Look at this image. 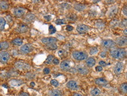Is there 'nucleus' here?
I'll return each mask as SVG.
<instances>
[{"mask_svg": "<svg viewBox=\"0 0 127 96\" xmlns=\"http://www.w3.org/2000/svg\"><path fill=\"white\" fill-rule=\"evenodd\" d=\"M93 2H96V3H97V2H99V1H93Z\"/></svg>", "mask_w": 127, "mask_h": 96, "instance_id": "52", "label": "nucleus"}, {"mask_svg": "<svg viewBox=\"0 0 127 96\" xmlns=\"http://www.w3.org/2000/svg\"><path fill=\"white\" fill-rule=\"evenodd\" d=\"M50 69H49V68H48V67L45 68V69H43V73H45V74H49V73H50Z\"/></svg>", "mask_w": 127, "mask_h": 96, "instance_id": "39", "label": "nucleus"}, {"mask_svg": "<svg viewBox=\"0 0 127 96\" xmlns=\"http://www.w3.org/2000/svg\"><path fill=\"white\" fill-rule=\"evenodd\" d=\"M26 13V9L24 8H16L14 10V14L15 17L17 18L22 17Z\"/></svg>", "mask_w": 127, "mask_h": 96, "instance_id": "6", "label": "nucleus"}, {"mask_svg": "<svg viewBox=\"0 0 127 96\" xmlns=\"http://www.w3.org/2000/svg\"><path fill=\"white\" fill-rule=\"evenodd\" d=\"M50 84H52V86H55V87H58L59 86V82L58 81L56 80L55 79H53V80H52L51 81H50Z\"/></svg>", "mask_w": 127, "mask_h": 96, "instance_id": "37", "label": "nucleus"}, {"mask_svg": "<svg viewBox=\"0 0 127 96\" xmlns=\"http://www.w3.org/2000/svg\"><path fill=\"white\" fill-rule=\"evenodd\" d=\"M58 55L60 57H61V58H64V57L66 56L67 52H66V51H65L64 50L61 49V50H59L58 51Z\"/></svg>", "mask_w": 127, "mask_h": 96, "instance_id": "32", "label": "nucleus"}, {"mask_svg": "<svg viewBox=\"0 0 127 96\" xmlns=\"http://www.w3.org/2000/svg\"><path fill=\"white\" fill-rule=\"evenodd\" d=\"M98 52V48H96V47H93V48H90V54L92 55L96 54Z\"/></svg>", "mask_w": 127, "mask_h": 96, "instance_id": "34", "label": "nucleus"}, {"mask_svg": "<svg viewBox=\"0 0 127 96\" xmlns=\"http://www.w3.org/2000/svg\"><path fill=\"white\" fill-rule=\"evenodd\" d=\"M100 56L101 57V58H105V57L107 56V53H105V52H102L100 53Z\"/></svg>", "mask_w": 127, "mask_h": 96, "instance_id": "40", "label": "nucleus"}, {"mask_svg": "<svg viewBox=\"0 0 127 96\" xmlns=\"http://www.w3.org/2000/svg\"><path fill=\"white\" fill-rule=\"evenodd\" d=\"M10 55L7 52L2 51L0 52V62L2 63H6L8 62Z\"/></svg>", "mask_w": 127, "mask_h": 96, "instance_id": "7", "label": "nucleus"}, {"mask_svg": "<svg viewBox=\"0 0 127 96\" xmlns=\"http://www.w3.org/2000/svg\"><path fill=\"white\" fill-rule=\"evenodd\" d=\"M6 25V21L4 18L0 17V31H2L4 29Z\"/></svg>", "mask_w": 127, "mask_h": 96, "instance_id": "27", "label": "nucleus"}, {"mask_svg": "<svg viewBox=\"0 0 127 96\" xmlns=\"http://www.w3.org/2000/svg\"><path fill=\"white\" fill-rule=\"evenodd\" d=\"M9 44L7 42H0V50H5L9 48Z\"/></svg>", "mask_w": 127, "mask_h": 96, "instance_id": "25", "label": "nucleus"}, {"mask_svg": "<svg viewBox=\"0 0 127 96\" xmlns=\"http://www.w3.org/2000/svg\"><path fill=\"white\" fill-rule=\"evenodd\" d=\"M35 85V83H33V82H32L31 83V86H32V87H33Z\"/></svg>", "mask_w": 127, "mask_h": 96, "instance_id": "50", "label": "nucleus"}, {"mask_svg": "<svg viewBox=\"0 0 127 96\" xmlns=\"http://www.w3.org/2000/svg\"><path fill=\"white\" fill-rule=\"evenodd\" d=\"M73 96H83L80 93H74L73 95Z\"/></svg>", "mask_w": 127, "mask_h": 96, "instance_id": "48", "label": "nucleus"}, {"mask_svg": "<svg viewBox=\"0 0 127 96\" xmlns=\"http://www.w3.org/2000/svg\"><path fill=\"white\" fill-rule=\"evenodd\" d=\"M90 93L92 96H98L101 94V91L97 88H94L91 90Z\"/></svg>", "mask_w": 127, "mask_h": 96, "instance_id": "26", "label": "nucleus"}, {"mask_svg": "<svg viewBox=\"0 0 127 96\" xmlns=\"http://www.w3.org/2000/svg\"><path fill=\"white\" fill-rule=\"evenodd\" d=\"M53 59H54V56L53 55H49L48 58H46V61L45 62V64H50L52 62H53Z\"/></svg>", "mask_w": 127, "mask_h": 96, "instance_id": "30", "label": "nucleus"}, {"mask_svg": "<svg viewBox=\"0 0 127 96\" xmlns=\"http://www.w3.org/2000/svg\"><path fill=\"white\" fill-rule=\"evenodd\" d=\"M120 90L124 94H126L127 92V84L126 83L122 84L120 86Z\"/></svg>", "mask_w": 127, "mask_h": 96, "instance_id": "29", "label": "nucleus"}, {"mask_svg": "<svg viewBox=\"0 0 127 96\" xmlns=\"http://www.w3.org/2000/svg\"><path fill=\"white\" fill-rule=\"evenodd\" d=\"M23 83H24V82L23 80H22L12 79L9 81V84H10L11 86H13V87H17V86H19Z\"/></svg>", "mask_w": 127, "mask_h": 96, "instance_id": "15", "label": "nucleus"}, {"mask_svg": "<svg viewBox=\"0 0 127 96\" xmlns=\"http://www.w3.org/2000/svg\"><path fill=\"white\" fill-rule=\"evenodd\" d=\"M46 48L47 49L49 50H55L58 48V46L55 43H52V44H49V45H46Z\"/></svg>", "mask_w": 127, "mask_h": 96, "instance_id": "31", "label": "nucleus"}, {"mask_svg": "<svg viewBox=\"0 0 127 96\" xmlns=\"http://www.w3.org/2000/svg\"><path fill=\"white\" fill-rule=\"evenodd\" d=\"M41 41L43 43L49 45V44L55 43L58 41V39L56 38H53V37H50V38H43L41 39Z\"/></svg>", "mask_w": 127, "mask_h": 96, "instance_id": "14", "label": "nucleus"}, {"mask_svg": "<svg viewBox=\"0 0 127 96\" xmlns=\"http://www.w3.org/2000/svg\"><path fill=\"white\" fill-rule=\"evenodd\" d=\"M123 14L125 15V16H127V6H125V7H124V8L123 9Z\"/></svg>", "mask_w": 127, "mask_h": 96, "instance_id": "45", "label": "nucleus"}, {"mask_svg": "<svg viewBox=\"0 0 127 96\" xmlns=\"http://www.w3.org/2000/svg\"><path fill=\"white\" fill-rule=\"evenodd\" d=\"M33 50V46L31 44H25L21 47L20 52L22 54H28Z\"/></svg>", "mask_w": 127, "mask_h": 96, "instance_id": "5", "label": "nucleus"}, {"mask_svg": "<svg viewBox=\"0 0 127 96\" xmlns=\"http://www.w3.org/2000/svg\"><path fill=\"white\" fill-rule=\"evenodd\" d=\"M124 33H125V35H127V29H125V31H124Z\"/></svg>", "mask_w": 127, "mask_h": 96, "instance_id": "51", "label": "nucleus"}, {"mask_svg": "<svg viewBox=\"0 0 127 96\" xmlns=\"http://www.w3.org/2000/svg\"><path fill=\"white\" fill-rule=\"evenodd\" d=\"M55 23L57 25H62V24H65L66 23V21L65 19H58L55 21Z\"/></svg>", "mask_w": 127, "mask_h": 96, "instance_id": "33", "label": "nucleus"}, {"mask_svg": "<svg viewBox=\"0 0 127 96\" xmlns=\"http://www.w3.org/2000/svg\"><path fill=\"white\" fill-rule=\"evenodd\" d=\"M48 96H63V93L61 90L55 89L49 92Z\"/></svg>", "mask_w": 127, "mask_h": 96, "instance_id": "16", "label": "nucleus"}, {"mask_svg": "<svg viewBox=\"0 0 127 96\" xmlns=\"http://www.w3.org/2000/svg\"><path fill=\"white\" fill-rule=\"evenodd\" d=\"M77 70L80 73H81V74H84V75L87 74L89 73L88 69L84 66H79L77 67Z\"/></svg>", "mask_w": 127, "mask_h": 96, "instance_id": "21", "label": "nucleus"}, {"mask_svg": "<svg viewBox=\"0 0 127 96\" xmlns=\"http://www.w3.org/2000/svg\"><path fill=\"white\" fill-rule=\"evenodd\" d=\"M22 43H23V40L22 39L19 38L14 39L11 41V43L15 46H21L22 45Z\"/></svg>", "mask_w": 127, "mask_h": 96, "instance_id": "23", "label": "nucleus"}, {"mask_svg": "<svg viewBox=\"0 0 127 96\" xmlns=\"http://www.w3.org/2000/svg\"><path fill=\"white\" fill-rule=\"evenodd\" d=\"M29 28L28 27V25H26V24H19V25L18 26V27L16 28L15 31L17 33H23L27 32L28 31Z\"/></svg>", "mask_w": 127, "mask_h": 96, "instance_id": "8", "label": "nucleus"}, {"mask_svg": "<svg viewBox=\"0 0 127 96\" xmlns=\"http://www.w3.org/2000/svg\"><path fill=\"white\" fill-rule=\"evenodd\" d=\"M72 56L74 59L77 61H83L87 58L88 55L84 52L74 51L72 53Z\"/></svg>", "mask_w": 127, "mask_h": 96, "instance_id": "2", "label": "nucleus"}, {"mask_svg": "<svg viewBox=\"0 0 127 96\" xmlns=\"http://www.w3.org/2000/svg\"><path fill=\"white\" fill-rule=\"evenodd\" d=\"M67 18L69 21H75L77 18V17L76 15L74 14H69L67 16Z\"/></svg>", "mask_w": 127, "mask_h": 96, "instance_id": "28", "label": "nucleus"}, {"mask_svg": "<svg viewBox=\"0 0 127 96\" xmlns=\"http://www.w3.org/2000/svg\"><path fill=\"white\" fill-rule=\"evenodd\" d=\"M19 96H29V95L27 93H22L19 94Z\"/></svg>", "mask_w": 127, "mask_h": 96, "instance_id": "46", "label": "nucleus"}, {"mask_svg": "<svg viewBox=\"0 0 127 96\" xmlns=\"http://www.w3.org/2000/svg\"><path fill=\"white\" fill-rule=\"evenodd\" d=\"M110 55L114 58L122 59L126 56L127 52L124 49L115 48L111 50Z\"/></svg>", "mask_w": 127, "mask_h": 96, "instance_id": "1", "label": "nucleus"}, {"mask_svg": "<svg viewBox=\"0 0 127 96\" xmlns=\"http://www.w3.org/2000/svg\"><path fill=\"white\" fill-rule=\"evenodd\" d=\"M0 8L3 10H7L9 8V4L5 1H0Z\"/></svg>", "mask_w": 127, "mask_h": 96, "instance_id": "24", "label": "nucleus"}, {"mask_svg": "<svg viewBox=\"0 0 127 96\" xmlns=\"http://www.w3.org/2000/svg\"><path fill=\"white\" fill-rule=\"evenodd\" d=\"M95 83L97 84V85L98 86H104L107 85V84L108 83L107 81L105 80L104 78H98V79H96L95 80Z\"/></svg>", "mask_w": 127, "mask_h": 96, "instance_id": "18", "label": "nucleus"}, {"mask_svg": "<svg viewBox=\"0 0 127 96\" xmlns=\"http://www.w3.org/2000/svg\"><path fill=\"white\" fill-rule=\"evenodd\" d=\"M49 34L52 35V34L55 33L56 32V29L53 25H50L49 27Z\"/></svg>", "mask_w": 127, "mask_h": 96, "instance_id": "35", "label": "nucleus"}, {"mask_svg": "<svg viewBox=\"0 0 127 96\" xmlns=\"http://www.w3.org/2000/svg\"><path fill=\"white\" fill-rule=\"evenodd\" d=\"M118 11V7L117 6H113L111 7L108 12L109 17H113L117 13Z\"/></svg>", "mask_w": 127, "mask_h": 96, "instance_id": "19", "label": "nucleus"}, {"mask_svg": "<svg viewBox=\"0 0 127 96\" xmlns=\"http://www.w3.org/2000/svg\"><path fill=\"white\" fill-rule=\"evenodd\" d=\"M89 27L84 24H80V25H77V28H76V30H77L78 33L80 34L87 33L89 31Z\"/></svg>", "mask_w": 127, "mask_h": 96, "instance_id": "9", "label": "nucleus"}, {"mask_svg": "<svg viewBox=\"0 0 127 96\" xmlns=\"http://www.w3.org/2000/svg\"><path fill=\"white\" fill-rule=\"evenodd\" d=\"M121 25L122 26V27H127V19H123L122 21V22H121Z\"/></svg>", "mask_w": 127, "mask_h": 96, "instance_id": "38", "label": "nucleus"}, {"mask_svg": "<svg viewBox=\"0 0 127 96\" xmlns=\"http://www.w3.org/2000/svg\"><path fill=\"white\" fill-rule=\"evenodd\" d=\"M73 29V28L70 25H67L66 27V30L67 31H71Z\"/></svg>", "mask_w": 127, "mask_h": 96, "instance_id": "42", "label": "nucleus"}, {"mask_svg": "<svg viewBox=\"0 0 127 96\" xmlns=\"http://www.w3.org/2000/svg\"><path fill=\"white\" fill-rule=\"evenodd\" d=\"M110 24L113 27H117V26L118 25L119 22H118V21L117 20V19H114V20L112 21L111 22Z\"/></svg>", "mask_w": 127, "mask_h": 96, "instance_id": "36", "label": "nucleus"}, {"mask_svg": "<svg viewBox=\"0 0 127 96\" xmlns=\"http://www.w3.org/2000/svg\"><path fill=\"white\" fill-rule=\"evenodd\" d=\"M124 68V64L123 62H119L115 64V67H114V73L115 74H120L123 71Z\"/></svg>", "mask_w": 127, "mask_h": 96, "instance_id": "13", "label": "nucleus"}, {"mask_svg": "<svg viewBox=\"0 0 127 96\" xmlns=\"http://www.w3.org/2000/svg\"><path fill=\"white\" fill-rule=\"evenodd\" d=\"M66 86L68 89L73 91L77 90L79 89V86H78L77 82L74 80L69 81V82L67 83Z\"/></svg>", "mask_w": 127, "mask_h": 96, "instance_id": "11", "label": "nucleus"}, {"mask_svg": "<svg viewBox=\"0 0 127 96\" xmlns=\"http://www.w3.org/2000/svg\"><path fill=\"white\" fill-rule=\"evenodd\" d=\"M115 2V1H107V2H108V3H114Z\"/></svg>", "mask_w": 127, "mask_h": 96, "instance_id": "49", "label": "nucleus"}, {"mask_svg": "<svg viewBox=\"0 0 127 96\" xmlns=\"http://www.w3.org/2000/svg\"><path fill=\"white\" fill-rule=\"evenodd\" d=\"M61 69L63 71H68L70 69L71 63L70 61L69 60H66V61H63L61 63Z\"/></svg>", "mask_w": 127, "mask_h": 96, "instance_id": "10", "label": "nucleus"}, {"mask_svg": "<svg viewBox=\"0 0 127 96\" xmlns=\"http://www.w3.org/2000/svg\"><path fill=\"white\" fill-rule=\"evenodd\" d=\"M99 64L100 65V66H105L107 65V63L104 61H100L99 62Z\"/></svg>", "mask_w": 127, "mask_h": 96, "instance_id": "43", "label": "nucleus"}, {"mask_svg": "<svg viewBox=\"0 0 127 96\" xmlns=\"http://www.w3.org/2000/svg\"><path fill=\"white\" fill-rule=\"evenodd\" d=\"M53 62L55 64H59V60L57 58H54V59H53Z\"/></svg>", "mask_w": 127, "mask_h": 96, "instance_id": "41", "label": "nucleus"}, {"mask_svg": "<svg viewBox=\"0 0 127 96\" xmlns=\"http://www.w3.org/2000/svg\"><path fill=\"white\" fill-rule=\"evenodd\" d=\"M44 18H45V19H46L47 21H50V19H51V17L49 15H48V16H45V17H44Z\"/></svg>", "mask_w": 127, "mask_h": 96, "instance_id": "47", "label": "nucleus"}, {"mask_svg": "<svg viewBox=\"0 0 127 96\" xmlns=\"http://www.w3.org/2000/svg\"><path fill=\"white\" fill-rule=\"evenodd\" d=\"M15 67L18 70H29L30 69L31 66L28 63L22 61H18L15 63Z\"/></svg>", "mask_w": 127, "mask_h": 96, "instance_id": "3", "label": "nucleus"}, {"mask_svg": "<svg viewBox=\"0 0 127 96\" xmlns=\"http://www.w3.org/2000/svg\"><path fill=\"white\" fill-rule=\"evenodd\" d=\"M101 44L102 46L104 48L107 49H112L114 48L115 45H116L115 42L111 39H106L102 40Z\"/></svg>", "mask_w": 127, "mask_h": 96, "instance_id": "4", "label": "nucleus"}, {"mask_svg": "<svg viewBox=\"0 0 127 96\" xmlns=\"http://www.w3.org/2000/svg\"><path fill=\"white\" fill-rule=\"evenodd\" d=\"M74 8L78 11H82L85 9L86 5L84 4H80V3H77V4H74Z\"/></svg>", "mask_w": 127, "mask_h": 96, "instance_id": "22", "label": "nucleus"}, {"mask_svg": "<svg viewBox=\"0 0 127 96\" xmlns=\"http://www.w3.org/2000/svg\"><path fill=\"white\" fill-rule=\"evenodd\" d=\"M116 43L117 45H118L119 46H125L127 45V39L126 36H122L120 37V38H117Z\"/></svg>", "mask_w": 127, "mask_h": 96, "instance_id": "12", "label": "nucleus"}, {"mask_svg": "<svg viewBox=\"0 0 127 96\" xmlns=\"http://www.w3.org/2000/svg\"><path fill=\"white\" fill-rule=\"evenodd\" d=\"M35 19V15L32 14H28L25 16L24 18V21L27 23H32L33 21H34Z\"/></svg>", "mask_w": 127, "mask_h": 96, "instance_id": "17", "label": "nucleus"}, {"mask_svg": "<svg viewBox=\"0 0 127 96\" xmlns=\"http://www.w3.org/2000/svg\"><path fill=\"white\" fill-rule=\"evenodd\" d=\"M86 64L88 67H92L95 64V60L93 58H88L86 61Z\"/></svg>", "mask_w": 127, "mask_h": 96, "instance_id": "20", "label": "nucleus"}, {"mask_svg": "<svg viewBox=\"0 0 127 96\" xmlns=\"http://www.w3.org/2000/svg\"><path fill=\"white\" fill-rule=\"evenodd\" d=\"M95 70H96V71H101L102 70V67L100 66H98L96 67Z\"/></svg>", "mask_w": 127, "mask_h": 96, "instance_id": "44", "label": "nucleus"}]
</instances>
